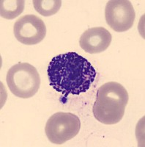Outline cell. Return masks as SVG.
I'll return each instance as SVG.
<instances>
[{"label":"cell","mask_w":145,"mask_h":147,"mask_svg":"<svg viewBox=\"0 0 145 147\" xmlns=\"http://www.w3.org/2000/svg\"><path fill=\"white\" fill-rule=\"evenodd\" d=\"M47 73L51 86L65 96L85 93L97 74L95 68L85 57L73 52L53 57Z\"/></svg>","instance_id":"6da1fadb"},{"label":"cell","mask_w":145,"mask_h":147,"mask_svg":"<svg viewBox=\"0 0 145 147\" xmlns=\"http://www.w3.org/2000/svg\"><path fill=\"white\" fill-rule=\"evenodd\" d=\"M129 96L126 89L117 82H108L97 91L93 105L94 117L102 124L112 125L123 118Z\"/></svg>","instance_id":"7a4b0ae2"},{"label":"cell","mask_w":145,"mask_h":147,"mask_svg":"<svg viewBox=\"0 0 145 147\" xmlns=\"http://www.w3.org/2000/svg\"><path fill=\"white\" fill-rule=\"evenodd\" d=\"M6 81L11 93L21 99H29L40 88V77L37 69L28 63H19L8 70Z\"/></svg>","instance_id":"3957f363"},{"label":"cell","mask_w":145,"mask_h":147,"mask_svg":"<svg viewBox=\"0 0 145 147\" xmlns=\"http://www.w3.org/2000/svg\"><path fill=\"white\" fill-rule=\"evenodd\" d=\"M80 129V119L76 115L71 113L58 112L48 119L45 132L52 144L61 145L75 138Z\"/></svg>","instance_id":"277c9868"},{"label":"cell","mask_w":145,"mask_h":147,"mask_svg":"<svg viewBox=\"0 0 145 147\" xmlns=\"http://www.w3.org/2000/svg\"><path fill=\"white\" fill-rule=\"evenodd\" d=\"M106 23L118 32H125L134 25L136 13L131 2L128 0H110L105 8Z\"/></svg>","instance_id":"5b68a950"},{"label":"cell","mask_w":145,"mask_h":147,"mask_svg":"<svg viewBox=\"0 0 145 147\" xmlns=\"http://www.w3.org/2000/svg\"><path fill=\"white\" fill-rule=\"evenodd\" d=\"M15 38L25 45H35L45 38L46 27L41 18L35 15H26L15 22L13 27Z\"/></svg>","instance_id":"8992f818"},{"label":"cell","mask_w":145,"mask_h":147,"mask_svg":"<svg viewBox=\"0 0 145 147\" xmlns=\"http://www.w3.org/2000/svg\"><path fill=\"white\" fill-rule=\"evenodd\" d=\"M112 40V35L104 27H92L83 32L79 44L84 52L89 54L100 53L106 50Z\"/></svg>","instance_id":"52a82bcc"},{"label":"cell","mask_w":145,"mask_h":147,"mask_svg":"<svg viewBox=\"0 0 145 147\" xmlns=\"http://www.w3.org/2000/svg\"><path fill=\"white\" fill-rule=\"evenodd\" d=\"M24 6L23 0H1L0 15L6 19H13L22 13Z\"/></svg>","instance_id":"ba28073f"},{"label":"cell","mask_w":145,"mask_h":147,"mask_svg":"<svg viewBox=\"0 0 145 147\" xmlns=\"http://www.w3.org/2000/svg\"><path fill=\"white\" fill-rule=\"evenodd\" d=\"M32 2L35 10L43 16L54 15L62 6L61 0H34Z\"/></svg>","instance_id":"9c48e42d"}]
</instances>
